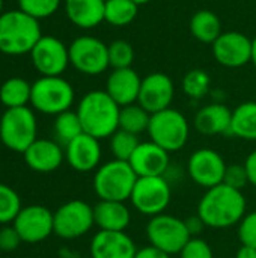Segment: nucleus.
Returning a JSON list of instances; mask_svg holds the SVG:
<instances>
[{
    "label": "nucleus",
    "instance_id": "obj_1",
    "mask_svg": "<svg viewBox=\"0 0 256 258\" xmlns=\"http://www.w3.org/2000/svg\"><path fill=\"white\" fill-rule=\"evenodd\" d=\"M247 210L243 190H237L225 183L205 190L198 203L196 215L207 228L226 230L240 224Z\"/></svg>",
    "mask_w": 256,
    "mask_h": 258
},
{
    "label": "nucleus",
    "instance_id": "obj_2",
    "mask_svg": "<svg viewBox=\"0 0 256 258\" xmlns=\"http://www.w3.org/2000/svg\"><path fill=\"white\" fill-rule=\"evenodd\" d=\"M83 132L101 139H109L119 128L121 106L106 91H91L84 94L77 106Z\"/></svg>",
    "mask_w": 256,
    "mask_h": 258
},
{
    "label": "nucleus",
    "instance_id": "obj_3",
    "mask_svg": "<svg viewBox=\"0 0 256 258\" xmlns=\"http://www.w3.org/2000/svg\"><path fill=\"white\" fill-rule=\"evenodd\" d=\"M42 36L39 21L20 9L0 15V51L8 56L30 53Z\"/></svg>",
    "mask_w": 256,
    "mask_h": 258
},
{
    "label": "nucleus",
    "instance_id": "obj_4",
    "mask_svg": "<svg viewBox=\"0 0 256 258\" xmlns=\"http://www.w3.org/2000/svg\"><path fill=\"white\" fill-rule=\"evenodd\" d=\"M137 175L128 162L112 159L101 163L94 174L92 187L95 195L104 201H130Z\"/></svg>",
    "mask_w": 256,
    "mask_h": 258
},
{
    "label": "nucleus",
    "instance_id": "obj_5",
    "mask_svg": "<svg viewBox=\"0 0 256 258\" xmlns=\"http://www.w3.org/2000/svg\"><path fill=\"white\" fill-rule=\"evenodd\" d=\"M74 97L72 85L62 76H41L32 83L30 104L36 112L57 116L71 109Z\"/></svg>",
    "mask_w": 256,
    "mask_h": 258
},
{
    "label": "nucleus",
    "instance_id": "obj_6",
    "mask_svg": "<svg viewBox=\"0 0 256 258\" xmlns=\"http://www.w3.org/2000/svg\"><path fill=\"white\" fill-rule=\"evenodd\" d=\"M38 122L27 106L6 109L0 116V142L14 153H24L38 139Z\"/></svg>",
    "mask_w": 256,
    "mask_h": 258
},
{
    "label": "nucleus",
    "instance_id": "obj_7",
    "mask_svg": "<svg viewBox=\"0 0 256 258\" xmlns=\"http://www.w3.org/2000/svg\"><path fill=\"white\" fill-rule=\"evenodd\" d=\"M146 133L149 141L160 145L167 153H177L189 142L190 124L180 110L169 107L151 115Z\"/></svg>",
    "mask_w": 256,
    "mask_h": 258
},
{
    "label": "nucleus",
    "instance_id": "obj_8",
    "mask_svg": "<svg viewBox=\"0 0 256 258\" xmlns=\"http://www.w3.org/2000/svg\"><path fill=\"white\" fill-rule=\"evenodd\" d=\"M172 200V186L164 175L139 177L130 197L133 209L148 218L166 212Z\"/></svg>",
    "mask_w": 256,
    "mask_h": 258
},
{
    "label": "nucleus",
    "instance_id": "obj_9",
    "mask_svg": "<svg viewBox=\"0 0 256 258\" xmlns=\"http://www.w3.org/2000/svg\"><path fill=\"white\" fill-rule=\"evenodd\" d=\"M145 233L149 245L167 252L169 255L180 254L186 243L192 239L186 227V221L167 213L149 218Z\"/></svg>",
    "mask_w": 256,
    "mask_h": 258
},
{
    "label": "nucleus",
    "instance_id": "obj_10",
    "mask_svg": "<svg viewBox=\"0 0 256 258\" xmlns=\"http://www.w3.org/2000/svg\"><path fill=\"white\" fill-rule=\"evenodd\" d=\"M54 234L63 240H75L88 234L95 225L94 207L81 200L62 204L54 213Z\"/></svg>",
    "mask_w": 256,
    "mask_h": 258
},
{
    "label": "nucleus",
    "instance_id": "obj_11",
    "mask_svg": "<svg viewBox=\"0 0 256 258\" xmlns=\"http://www.w3.org/2000/svg\"><path fill=\"white\" fill-rule=\"evenodd\" d=\"M69 65L84 76L103 74L109 67V45L101 39L83 35L75 38L69 45Z\"/></svg>",
    "mask_w": 256,
    "mask_h": 258
},
{
    "label": "nucleus",
    "instance_id": "obj_12",
    "mask_svg": "<svg viewBox=\"0 0 256 258\" xmlns=\"http://www.w3.org/2000/svg\"><path fill=\"white\" fill-rule=\"evenodd\" d=\"M225 159L213 148H199L187 160V175L205 190L223 183L226 171Z\"/></svg>",
    "mask_w": 256,
    "mask_h": 258
},
{
    "label": "nucleus",
    "instance_id": "obj_13",
    "mask_svg": "<svg viewBox=\"0 0 256 258\" xmlns=\"http://www.w3.org/2000/svg\"><path fill=\"white\" fill-rule=\"evenodd\" d=\"M29 54L41 76H62L69 65L68 45L51 35H42Z\"/></svg>",
    "mask_w": 256,
    "mask_h": 258
},
{
    "label": "nucleus",
    "instance_id": "obj_14",
    "mask_svg": "<svg viewBox=\"0 0 256 258\" xmlns=\"http://www.w3.org/2000/svg\"><path fill=\"white\" fill-rule=\"evenodd\" d=\"M12 225L26 243H39L54 234L53 212L39 204L23 207Z\"/></svg>",
    "mask_w": 256,
    "mask_h": 258
},
{
    "label": "nucleus",
    "instance_id": "obj_15",
    "mask_svg": "<svg viewBox=\"0 0 256 258\" xmlns=\"http://www.w3.org/2000/svg\"><path fill=\"white\" fill-rule=\"evenodd\" d=\"M211 50L216 62L226 68H240L252 62V39L237 30L222 32Z\"/></svg>",
    "mask_w": 256,
    "mask_h": 258
},
{
    "label": "nucleus",
    "instance_id": "obj_16",
    "mask_svg": "<svg viewBox=\"0 0 256 258\" xmlns=\"http://www.w3.org/2000/svg\"><path fill=\"white\" fill-rule=\"evenodd\" d=\"M175 97V85L164 73H151L142 79L137 103L151 115L169 109Z\"/></svg>",
    "mask_w": 256,
    "mask_h": 258
},
{
    "label": "nucleus",
    "instance_id": "obj_17",
    "mask_svg": "<svg viewBox=\"0 0 256 258\" xmlns=\"http://www.w3.org/2000/svg\"><path fill=\"white\" fill-rule=\"evenodd\" d=\"M103 148L97 138L81 133L65 147V160L77 172L97 171L101 165Z\"/></svg>",
    "mask_w": 256,
    "mask_h": 258
},
{
    "label": "nucleus",
    "instance_id": "obj_18",
    "mask_svg": "<svg viewBox=\"0 0 256 258\" xmlns=\"http://www.w3.org/2000/svg\"><path fill=\"white\" fill-rule=\"evenodd\" d=\"M128 163L137 177H161L170 168V153L152 141L140 142Z\"/></svg>",
    "mask_w": 256,
    "mask_h": 258
},
{
    "label": "nucleus",
    "instance_id": "obj_19",
    "mask_svg": "<svg viewBox=\"0 0 256 258\" xmlns=\"http://www.w3.org/2000/svg\"><path fill=\"white\" fill-rule=\"evenodd\" d=\"M91 258H134L137 246L125 231H98L89 246Z\"/></svg>",
    "mask_w": 256,
    "mask_h": 258
},
{
    "label": "nucleus",
    "instance_id": "obj_20",
    "mask_svg": "<svg viewBox=\"0 0 256 258\" xmlns=\"http://www.w3.org/2000/svg\"><path fill=\"white\" fill-rule=\"evenodd\" d=\"M26 165L39 174H48L60 168L65 160V150L51 139H36L24 153Z\"/></svg>",
    "mask_w": 256,
    "mask_h": 258
},
{
    "label": "nucleus",
    "instance_id": "obj_21",
    "mask_svg": "<svg viewBox=\"0 0 256 258\" xmlns=\"http://www.w3.org/2000/svg\"><path fill=\"white\" fill-rule=\"evenodd\" d=\"M142 77L133 68L112 70L106 82V92L121 106L137 103Z\"/></svg>",
    "mask_w": 256,
    "mask_h": 258
},
{
    "label": "nucleus",
    "instance_id": "obj_22",
    "mask_svg": "<svg viewBox=\"0 0 256 258\" xmlns=\"http://www.w3.org/2000/svg\"><path fill=\"white\" fill-rule=\"evenodd\" d=\"M232 110L223 103H211L195 115V128L204 136L231 135Z\"/></svg>",
    "mask_w": 256,
    "mask_h": 258
},
{
    "label": "nucleus",
    "instance_id": "obj_23",
    "mask_svg": "<svg viewBox=\"0 0 256 258\" xmlns=\"http://www.w3.org/2000/svg\"><path fill=\"white\" fill-rule=\"evenodd\" d=\"M94 219L100 231H125L131 224V210L124 201L100 200L94 206Z\"/></svg>",
    "mask_w": 256,
    "mask_h": 258
},
{
    "label": "nucleus",
    "instance_id": "obj_24",
    "mask_svg": "<svg viewBox=\"0 0 256 258\" xmlns=\"http://www.w3.org/2000/svg\"><path fill=\"white\" fill-rule=\"evenodd\" d=\"M63 6L68 20L80 29L89 30L104 21L106 0H65Z\"/></svg>",
    "mask_w": 256,
    "mask_h": 258
},
{
    "label": "nucleus",
    "instance_id": "obj_25",
    "mask_svg": "<svg viewBox=\"0 0 256 258\" xmlns=\"http://www.w3.org/2000/svg\"><path fill=\"white\" fill-rule=\"evenodd\" d=\"M189 27L192 36L202 44H213L222 35L220 18L210 9H201L193 14Z\"/></svg>",
    "mask_w": 256,
    "mask_h": 258
},
{
    "label": "nucleus",
    "instance_id": "obj_26",
    "mask_svg": "<svg viewBox=\"0 0 256 258\" xmlns=\"http://www.w3.org/2000/svg\"><path fill=\"white\" fill-rule=\"evenodd\" d=\"M231 135L243 141H256V101H244L232 110Z\"/></svg>",
    "mask_w": 256,
    "mask_h": 258
},
{
    "label": "nucleus",
    "instance_id": "obj_27",
    "mask_svg": "<svg viewBox=\"0 0 256 258\" xmlns=\"http://www.w3.org/2000/svg\"><path fill=\"white\" fill-rule=\"evenodd\" d=\"M32 85L21 77H11L0 86V103L6 109L24 107L30 103Z\"/></svg>",
    "mask_w": 256,
    "mask_h": 258
},
{
    "label": "nucleus",
    "instance_id": "obj_28",
    "mask_svg": "<svg viewBox=\"0 0 256 258\" xmlns=\"http://www.w3.org/2000/svg\"><path fill=\"white\" fill-rule=\"evenodd\" d=\"M139 14V5L133 0H106L104 21L115 27L131 24Z\"/></svg>",
    "mask_w": 256,
    "mask_h": 258
},
{
    "label": "nucleus",
    "instance_id": "obj_29",
    "mask_svg": "<svg viewBox=\"0 0 256 258\" xmlns=\"http://www.w3.org/2000/svg\"><path fill=\"white\" fill-rule=\"evenodd\" d=\"M151 113L145 110L139 103H133L121 107L119 112V128L136 136L148 132Z\"/></svg>",
    "mask_w": 256,
    "mask_h": 258
},
{
    "label": "nucleus",
    "instance_id": "obj_30",
    "mask_svg": "<svg viewBox=\"0 0 256 258\" xmlns=\"http://www.w3.org/2000/svg\"><path fill=\"white\" fill-rule=\"evenodd\" d=\"M53 132H54V138H56L54 141L63 147H66L71 141H74L77 136L84 133L77 112H74L71 109L66 112H62L56 116L54 124H53Z\"/></svg>",
    "mask_w": 256,
    "mask_h": 258
},
{
    "label": "nucleus",
    "instance_id": "obj_31",
    "mask_svg": "<svg viewBox=\"0 0 256 258\" xmlns=\"http://www.w3.org/2000/svg\"><path fill=\"white\" fill-rule=\"evenodd\" d=\"M139 144H140L139 136L128 133L125 130H121V128H118L109 138V147H110V153L113 159L122 160V162H128L131 159Z\"/></svg>",
    "mask_w": 256,
    "mask_h": 258
},
{
    "label": "nucleus",
    "instance_id": "obj_32",
    "mask_svg": "<svg viewBox=\"0 0 256 258\" xmlns=\"http://www.w3.org/2000/svg\"><path fill=\"white\" fill-rule=\"evenodd\" d=\"M211 86V77L207 71L195 68L186 73L183 77V91L192 100H202Z\"/></svg>",
    "mask_w": 256,
    "mask_h": 258
},
{
    "label": "nucleus",
    "instance_id": "obj_33",
    "mask_svg": "<svg viewBox=\"0 0 256 258\" xmlns=\"http://www.w3.org/2000/svg\"><path fill=\"white\" fill-rule=\"evenodd\" d=\"M20 195L8 184L0 183V225H9L21 212Z\"/></svg>",
    "mask_w": 256,
    "mask_h": 258
},
{
    "label": "nucleus",
    "instance_id": "obj_34",
    "mask_svg": "<svg viewBox=\"0 0 256 258\" xmlns=\"http://www.w3.org/2000/svg\"><path fill=\"white\" fill-rule=\"evenodd\" d=\"M136 53L133 45L125 39H116L109 44V63L112 70L131 68Z\"/></svg>",
    "mask_w": 256,
    "mask_h": 258
},
{
    "label": "nucleus",
    "instance_id": "obj_35",
    "mask_svg": "<svg viewBox=\"0 0 256 258\" xmlns=\"http://www.w3.org/2000/svg\"><path fill=\"white\" fill-rule=\"evenodd\" d=\"M60 3L62 0H18V9L39 21L56 14Z\"/></svg>",
    "mask_w": 256,
    "mask_h": 258
},
{
    "label": "nucleus",
    "instance_id": "obj_36",
    "mask_svg": "<svg viewBox=\"0 0 256 258\" xmlns=\"http://www.w3.org/2000/svg\"><path fill=\"white\" fill-rule=\"evenodd\" d=\"M237 234L241 245L256 248V210L244 215L237 225Z\"/></svg>",
    "mask_w": 256,
    "mask_h": 258
},
{
    "label": "nucleus",
    "instance_id": "obj_37",
    "mask_svg": "<svg viewBox=\"0 0 256 258\" xmlns=\"http://www.w3.org/2000/svg\"><path fill=\"white\" fill-rule=\"evenodd\" d=\"M178 255L180 258H214V252L207 240L192 237Z\"/></svg>",
    "mask_w": 256,
    "mask_h": 258
},
{
    "label": "nucleus",
    "instance_id": "obj_38",
    "mask_svg": "<svg viewBox=\"0 0 256 258\" xmlns=\"http://www.w3.org/2000/svg\"><path fill=\"white\" fill-rule=\"evenodd\" d=\"M223 183L237 189V190H243L247 184H249V177L244 168V163H232L226 166L225 171V177H223Z\"/></svg>",
    "mask_w": 256,
    "mask_h": 258
},
{
    "label": "nucleus",
    "instance_id": "obj_39",
    "mask_svg": "<svg viewBox=\"0 0 256 258\" xmlns=\"http://www.w3.org/2000/svg\"><path fill=\"white\" fill-rule=\"evenodd\" d=\"M21 242L23 240L20 234L17 233V230L14 228V225H3L0 228V251H5V252L15 251Z\"/></svg>",
    "mask_w": 256,
    "mask_h": 258
},
{
    "label": "nucleus",
    "instance_id": "obj_40",
    "mask_svg": "<svg viewBox=\"0 0 256 258\" xmlns=\"http://www.w3.org/2000/svg\"><path fill=\"white\" fill-rule=\"evenodd\" d=\"M172 255H169L167 252L152 246V245H146L142 248H137V252L134 258H170Z\"/></svg>",
    "mask_w": 256,
    "mask_h": 258
},
{
    "label": "nucleus",
    "instance_id": "obj_41",
    "mask_svg": "<svg viewBox=\"0 0 256 258\" xmlns=\"http://www.w3.org/2000/svg\"><path fill=\"white\" fill-rule=\"evenodd\" d=\"M184 221H186V227H187V230H189V233H190L192 237H199V234L207 228L205 224H204V221H202L198 215L189 216V218L184 219Z\"/></svg>",
    "mask_w": 256,
    "mask_h": 258
},
{
    "label": "nucleus",
    "instance_id": "obj_42",
    "mask_svg": "<svg viewBox=\"0 0 256 258\" xmlns=\"http://www.w3.org/2000/svg\"><path fill=\"white\" fill-rule=\"evenodd\" d=\"M244 168L249 177V184L256 187V150H253L244 160Z\"/></svg>",
    "mask_w": 256,
    "mask_h": 258
},
{
    "label": "nucleus",
    "instance_id": "obj_43",
    "mask_svg": "<svg viewBox=\"0 0 256 258\" xmlns=\"http://www.w3.org/2000/svg\"><path fill=\"white\" fill-rule=\"evenodd\" d=\"M235 258H256V248L241 245L235 254Z\"/></svg>",
    "mask_w": 256,
    "mask_h": 258
},
{
    "label": "nucleus",
    "instance_id": "obj_44",
    "mask_svg": "<svg viewBox=\"0 0 256 258\" xmlns=\"http://www.w3.org/2000/svg\"><path fill=\"white\" fill-rule=\"evenodd\" d=\"M252 63L256 67V36L252 39Z\"/></svg>",
    "mask_w": 256,
    "mask_h": 258
},
{
    "label": "nucleus",
    "instance_id": "obj_45",
    "mask_svg": "<svg viewBox=\"0 0 256 258\" xmlns=\"http://www.w3.org/2000/svg\"><path fill=\"white\" fill-rule=\"evenodd\" d=\"M133 2L137 3V5L140 6V5H145V3H148V2H151V0H133Z\"/></svg>",
    "mask_w": 256,
    "mask_h": 258
},
{
    "label": "nucleus",
    "instance_id": "obj_46",
    "mask_svg": "<svg viewBox=\"0 0 256 258\" xmlns=\"http://www.w3.org/2000/svg\"><path fill=\"white\" fill-rule=\"evenodd\" d=\"M3 14V0H0V15Z\"/></svg>",
    "mask_w": 256,
    "mask_h": 258
}]
</instances>
